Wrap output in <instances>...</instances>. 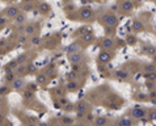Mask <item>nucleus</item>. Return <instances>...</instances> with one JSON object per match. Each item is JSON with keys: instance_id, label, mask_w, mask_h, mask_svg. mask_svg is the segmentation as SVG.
Here are the masks:
<instances>
[{"instance_id": "nucleus-29", "label": "nucleus", "mask_w": 156, "mask_h": 126, "mask_svg": "<svg viewBox=\"0 0 156 126\" xmlns=\"http://www.w3.org/2000/svg\"><path fill=\"white\" fill-rule=\"evenodd\" d=\"M28 37L29 36H26V34H20V36L17 37V42L18 43H21V45H24V43H26L28 42Z\"/></svg>"}, {"instance_id": "nucleus-47", "label": "nucleus", "mask_w": 156, "mask_h": 126, "mask_svg": "<svg viewBox=\"0 0 156 126\" xmlns=\"http://www.w3.org/2000/svg\"><path fill=\"white\" fill-rule=\"evenodd\" d=\"M25 3H31V0H24Z\"/></svg>"}, {"instance_id": "nucleus-11", "label": "nucleus", "mask_w": 156, "mask_h": 126, "mask_svg": "<svg viewBox=\"0 0 156 126\" xmlns=\"http://www.w3.org/2000/svg\"><path fill=\"white\" fill-rule=\"evenodd\" d=\"M67 54H74V53H80V45L78 42H72L71 45L66 47Z\"/></svg>"}, {"instance_id": "nucleus-4", "label": "nucleus", "mask_w": 156, "mask_h": 126, "mask_svg": "<svg viewBox=\"0 0 156 126\" xmlns=\"http://www.w3.org/2000/svg\"><path fill=\"white\" fill-rule=\"evenodd\" d=\"M111 59V54L108 50H101L100 54L97 56V62L100 63V64H106V63H109Z\"/></svg>"}, {"instance_id": "nucleus-16", "label": "nucleus", "mask_w": 156, "mask_h": 126, "mask_svg": "<svg viewBox=\"0 0 156 126\" xmlns=\"http://www.w3.org/2000/svg\"><path fill=\"white\" fill-rule=\"evenodd\" d=\"M117 126H134V122L130 117H122V118L118 119Z\"/></svg>"}, {"instance_id": "nucleus-45", "label": "nucleus", "mask_w": 156, "mask_h": 126, "mask_svg": "<svg viewBox=\"0 0 156 126\" xmlns=\"http://www.w3.org/2000/svg\"><path fill=\"white\" fill-rule=\"evenodd\" d=\"M37 126H47V124H46V122H40Z\"/></svg>"}, {"instance_id": "nucleus-6", "label": "nucleus", "mask_w": 156, "mask_h": 126, "mask_svg": "<svg viewBox=\"0 0 156 126\" xmlns=\"http://www.w3.org/2000/svg\"><path fill=\"white\" fill-rule=\"evenodd\" d=\"M130 114H131V118H134V119H143L146 117V114H147V112L142 108H134V109H131Z\"/></svg>"}, {"instance_id": "nucleus-13", "label": "nucleus", "mask_w": 156, "mask_h": 126, "mask_svg": "<svg viewBox=\"0 0 156 126\" xmlns=\"http://www.w3.org/2000/svg\"><path fill=\"white\" fill-rule=\"evenodd\" d=\"M26 15H25V12H20L17 16L15 17V23L16 25H25L26 24Z\"/></svg>"}, {"instance_id": "nucleus-44", "label": "nucleus", "mask_w": 156, "mask_h": 126, "mask_svg": "<svg viewBox=\"0 0 156 126\" xmlns=\"http://www.w3.org/2000/svg\"><path fill=\"white\" fill-rule=\"evenodd\" d=\"M4 45H5V41L4 40H0V47H3Z\"/></svg>"}, {"instance_id": "nucleus-14", "label": "nucleus", "mask_w": 156, "mask_h": 126, "mask_svg": "<svg viewBox=\"0 0 156 126\" xmlns=\"http://www.w3.org/2000/svg\"><path fill=\"white\" fill-rule=\"evenodd\" d=\"M50 11H51V7H50V4H47V3H41V4L38 5V12H40L41 15H47V13H50Z\"/></svg>"}, {"instance_id": "nucleus-51", "label": "nucleus", "mask_w": 156, "mask_h": 126, "mask_svg": "<svg viewBox=\"0 0 156 126\" xmlns=\"http://www.w3.org/2000/svg\"><path fill=\"white\" fill-rule=\"evenodd\" d=\"M4 1H7V0H4Z\"/></svg>"}, {"instance_id": "nucleus-2", "label": "nucleus", "mask_w": 156, "mask_h": 126, "mask_svg": "<svg viewBox=\"0 0 156 126\" xmlns=\"http://www.w3.org/2000/svg\"><path fill=\"white\" fill-rule=\"evenodd\" d=\"M88 108L89 105L85 101H79L75 104V110H76V117L78 118H83L85 117V114H87L88 112Z\"/></svg>"}, {"instance_id": "nucleus-7", "label": "nucleus", "mask_w": 156, "mask_h": 126, "mask_svg": "<svg viewBox=\"0 0 156 126\" xmlns=\"http://www.w3.org/2000/svg\"><path fill=\"white\" fill-rule=\"evenodd\" d=\"M114 45H116V43H114L113 38H109V37H106V38L101 40V43H100V46H101V49H103V50H109V49H113Z\"/></svg>"}, {"instance_id": "nucleus-23", "label": "nucleus", "mask_w": 156, "mask_h": 126, "mask_svg": "<svg viewBox=\"0 0 156 126\" xmlns=\"http://www.w3.org/2000/svg\"><path fill=\"white\" fill-rule=\"evenodd\" d=\"M60 122H62L63 126H72V124H74V119L71 118V116H63L62 119H60Z\"/></svg>"}, {"instance_id": "nucleus-1", "label": "nucleus", "mask_w": 156, "mask_h": 126, "mask_svg": "<svg viewBox=\"0 0 156 126\" xmlns=\"http://www.w3.org/2000/svg\"><path fill=\"white\" fill-rule=\"evenodd\" d=\"M100 23L104 24L105 26H116L117 23H118V18H117L116 15L113 13H105L100 17Z\"/></svg>"}, {"instance_id": "nucleus-21", "label": "nucleus", "mask_w": 156, "mask_h": 126, "mask_svg": "<svg viewBox=\"0 0 156 126\" xmlns=\"http://www.w3.org/2000/svg\"><path fill=\"white\" fill-rule=\"evenodd\" d=\"M81 40H83V42H85V43H89V42H92V41L94 40V34H93V32H88L87 34H84V36H81Z\"/></svg>"}, {"instance_id": "nucleus-37", "label": "nucleus", "mask_w": 156, "mask_h": 126, "mask_svg": "<svg viewBox=\"0 0 156 126\" xmlns=\"http://www.w3.org/2000/svg\"><path fill=\"white\" fill-rule=\"evenodd\" d=\"M7 66H8V67H11V68H12V70H13V71H15V70H16V68H17V67H18V63H17V61H16V59H13V61H11V62H9V63H8V64H7Z\"/></svg>"}, {"instance_id": "nucleus-30", "label": "nucleus", "mask_w": 156, "mask_h": 126, "mask_svg": "<svg viewBox=\"0 0 156 126\" xmlns=\"http://www.w3.org/2000/svg\"><path fill=\"white\" fill-rule=\"evenodd\" d=\"M30 43H31L33 46H38V45L41 43V37H40V36H33V37L30 38Z\"/></svg>"}, {"instance_id": "nucleus-19", "label": "nucleus", "mask_w": 156, "mask_h": 126, "mask_svg": "<svg viewBox=\"0 0 156 126\" xmlns=\"http://www.w3.org/2000/svg\"><path fill=\"white\" fill-rule=\"evenodd\" d=\"M131 28H133V30H134V32H142L143 29H144V25L142 24V21H139V20H134V21H133Z\"/></svg>"}, {"instance_id": "nucleus-5", "label": "nucleus", "mask_w": 156, "mask_h": 126, "mask_svg": "<svg viewBox=\"0 0 156 126\" xmlns=\"http://www.w3.org/2000/svg\"><path fill=\"white\" fill-rule=\"evenodd\" d=\"M18 13H20V9H18V7H16V5H9V7L4 9V16L8 18H15Z\"/></svg>"}, {"instance_id": "nucleus-38", "label": "nucleus", "mask_w": 156, "mask_h": 126, "mask_svg": "<svg viewBox=\"0 0 156 126\" xmlns=\"http://www.w3.org/2000/svg\"><path fill=\"white\" fill-rule=\"evenodd\" d=\"M7 23H8V17H5V16H1V15H0V26L3 28Z\"/></svg>"}, {"instance_id": "nucleus-18", "label": "nucleus", "mask_w": 156, "mask_h": 126, "mask_svg": "<svg viewBox=\"0 0 156 126\" xmlns=\"http://www.w3.org/2000/svg\"><path fill=\"white\" fill-rule=\"evenodd\" d=\"M92 15H93V11H92L91 8H83L80 9V17L81 18H89V17H92Z\"/></svg>"}, {"instance_id": "nucleus-34", "label": "nucleus", "mask_w": 156, "mask_h": 126, "mask_svg": "<svg viewBox=\"0 0 156 126\" xmlns=\"http://www.w3.org/2000/svg\"><path fill=\"white\" fill-rule=\"evenodd\" d=\"M59 105H60V108H64L66 105H68V100H67V97L66 96H63V97H59Z\"/></svg>"}, {"instance_id": "nucleus-27", "label": "nucleus", "mask_w": 156, "mask_h": 126, "mask_svg": "<svg viewBox=\"0 0 156 126\" xmlns=\"http://www.w3.org/2000/svg\"><path fill=\"white\" fill-rule=\"evenodd\" d=\"M26 68H28V74H36L37 72V67H36V64L34 63H26Z\"/></svg>"}, {"instance_id": "nucleus-41", "label": "nucleus", "mask_w": 156, "mask_h": 126, "mask_svg": "<svg viewBox=\"0 0 156 126\" xmlns=\"http://www.w3.org/2000/svg\"><path fill=\"white\" fill-rule=\"evenodd\" d=\"M149 118H151V119H156V110H152V112L149 113Z\"/></svg>"}, {"instance_id": "nucleus-28", "label": "nucleus", "mask_w": 156, "mask_h": 126, "mask_svg": "<svg viewBox=\"0 0 156 126\" xmlns=\"http://www.w3.org/2000/svg\"><path fill=\"white\" fill-rule=\"evenodd\" d=\"M22 97H24L25 100H31V99H34V92L30 89H26L24 92V94H22Z\"/></svg>"}, {"instance_id": "nucleus-49", "label": "nucleus", "mask_w": 156, "mask_h": 126, "mask_svg": "<svg viewBox=\"0 0 156 126\" xmlns=\"http://www.w3.org/2000/svg\"><path fill=\"white\" fill-rule=\"evenodd\" d=\"M28 126H36V125H33V124H30V125H28Z\"/></svg>"}, {"instance_id": "nucleus-39", "label": "nucleus", "mask_w": 156, "mask_h": 126, "mask_svg": "<svg viewBox=\"0 0 156 126\" xmlns=\"http://www.w3.org/2000/svg\"><path fill=\"white\" fill-rule=\"evenodd\" d=\"M105 30H106V34L110 36V34H114V28L113 26H105Z\"/></svg>"}, {"instance_id": "nucleus-35", "label": "nucleus", "mask_w": 156, "mask_h": 126, "mask_svg": "<svg viewBox=\"0 0 156 126\" xmlns=\"http://www.w3.org/2000/svg\"><path fill=\"white\" fill-rule=\"evenodd\" d=\"M76 78H78V72H75V71H70L68 74H67V79H68V81L76 80Z\"/></svg>"}, {"instance_id": "nucleus-48", "label": "nucleus", "mask_w": 156, "mask_h": 126, "mask_svg": "<svg viewBox=\"0 0 156 126\" xmlns=\"http://www.w3.org/2000/svg\"><path fill=\"white\" fill-rule=\"evenodd\" d=\"M63 1H64V3H70V1H71V0H63Z\"/></svg>"}, {"instance_id": "nucleus-22", "label": "nucleus", "mask_w": 156, "mask_h": 126, "mask_svg": "<svg viewBox=\"0 0 156 126\" xmlns=\"http://www.w3.org/2000/svg\"><path fill=\"white\" fill-rule=\"evenodd\" d=\"M16 61H17L18 64H26L28 63V54L26 53H21L20 55H17Z\"/></svg>"}, {"instance_id": "nucleus-40", "label": "nucleus", "mask_w": 156, "mask_h": 126, "mask_svg": "<svg viewBox=\"0 0 156 126\" xmlns=\"http://www.w3.org/2000/svg\"><path fill=\"white\" fill-rule=\"evenodd\" d=\"M94 116L93 114H87V122H92V121H94Z\"/></svg>"}, {"instance_id": "nucleus-20", "label": "nucleus", "mask_w": 156, "mask_h": 126, "mask_svg": "<svg viewBox=\"0 0 156 126\" xmlns=\"http://www.w3.org/2000/svg\"><path fill=\"white\" fill-rule=\"evenodd\" d=\"M116 78L117 79H119V80H126L127 78H129V72L125 71V70H118V71H116Z\"/></svg>"}, {"instance_id": "nucleus-8", "label": "nucleus", "mask_w": 156, "mask_h": 126, "mask_svg": "<svg viewBox=\"0 0 156 126\" xmlns=\"http://www.w3.org/2000/svg\"><path fill=\"white\" fill-rule=\"evenodd\" d=\"M119 7L123 12H131L134 9V3L131 1V0H122L121 4H119Z\"/></svg>"}, {"instance_id": "nucleus-24", "label": "nucleus", "mask_w": 156, "mask_h": 126, "mask_svg": "<svg viewBox=\"0 0 156 126\" xmlns=\"http://www.w3.org/2000/svg\"><path fill=\"white\" fill-rule=\"evenodd\" d=\"M17 78V75H16V72H11V74H5V76H4V81L5 83H13L15 81V79Z\"/></svg>"}, {"instance_id": "nucleus-3", "label": "nucleus", "mask_w": 156, "mask_h": 126, "mask_svg": "<svg viewBox=\"0 0 156 126\" xmlns=\"http://www.w3.org/2000/svg\"><path fill=\"white\" fill-rule=\"evenodd\" d=\"M67 59L71 64H81V62L84 61V55L81 53H74V54H68Z\"/></svg>"}, {"instance_id": "nucleus-43", "label": "nucleus", "mask_w": 156, "mask_h": 126, "mask_svg": "<svg viewBox=\"0 0 156 126\" xmlns=\"http://www.w3.org/2000/svg\"><path fill=\"white\" fill-rule=\"evenodd\" d=\"M74 8H75V7H74V5H72V4H71V5L68 4V5H66V8H64V9H66L67 12H68V11H72V9H74Z\"/></svg>"}, {"instance_id": "nucleus-15", "label": "nucleus", "mask_w": 156, "mask_h": 126, "mask_svg": "<svg viewBox=\"0 0 156 126\" xmlns=\"http://www.w3.org/2000/svg\"><path fill=\"white\" fill-rule=\"evenodd\" d=\"M94 126H106L108 125V118L105 116H97L93 121Z\"/></svg>"}, {"instance_id": "nucleus-26", "label": "nucleus", "mask_w": 156, "mask_h": 126, "mask_svg": "<svg viewBox=\"0 0 156 126\" xmlns=\"http://www.w3.org/2000/svg\"><path fill=\"white\" fill-rule=\"evenodd\" d=\"M143 51H144L146 54H148V55H154V54H156V49H155V47H152V46H149V45L143 46Z\"/></svg>"}, {"instance_id": "nucleus-32", "label": "nucleus", "mask_w": 156, "mask_h": 126, "mask_svg": "<svg viewBox=\"0 0 156 126\" xmlns=\"http://www.w3.org/2000/svg\"><path fill=\"white\" fill-rule=\"evenodd\" d=\"M125 42L127 43V45H130V46L135 45V43H136V37H135V36H129V37L126 38Z\"/></svg>"}, {"instance_id": "nucleus-46", "label": "nucleus", "mask_w": 156, "mask_h": 126, "mask_svg": "<svg viewBox=\"0 0 156 126\" xmlns=\"http://www.w3.org/2000/svg\"><path fill=\"white\" fill-rule=\"evenodd\" d=\"M3 119H4V116H3L1 113H0V124H1V122H3Z\"/></svg>"}, {"instance_id": "nucleus-36", "label": "nucleus", "mask_w": 156, "mask_h": 126, "mask_svg": "<svg viewBox=\"0 0 156 126\" xmlns=\"http://www.w3.org/2000/svg\"><path fill=\"white\" fill-rule=\"evenodd\" d=\"M54 93H55L58 97H63V96H64V91H63V88H60V87L55 88V89H54Z\"/></svg>"}, {"instance_id": "nucleus-9", "label": "nucleus", "mask_w": 156, "mask_h": 126, "mask_svg": "<svg viewBox=\"0 0 156 126\" xmlns=\"http://www.w3.org/2000/svg\"><path fill=\"white\" fill-rule=\"evenodd\" d=\"M11 86H12V89H15V91H21L22 88L25 87V81H24V79H22V78H18V76H17V78L15 79L13 83L11 84Z\"/></svg>"}, {"instance_id": "nucleus-10", "label": "nucleus", "mask_w": 156, "mask_h": 126, "mask_svg": "<svg viewBox=\"0 0 156 126\" xmlns=\"http://www.w3.org/2000/svg\"><path fill=\"white\" fill-rule=\"evenodd\" d=\"M47 80H49V76H47L45 72H41V74L36 75V83L38 86H46Z\"/></svg>"}, {"instance_id": "nucleus-17", "label": "nucleus", "mask_w": 156, "mask_h": 126, "mask_svg": "<svg viewBox=\"0 0 156 126\" xmlns=\"http://www.w3.org/2000/svg\"><path fill=\"white\" fill-rule=\"evenodd\" d=\"M16 75H17L18 78H22L24 75L28 74V68H26V64H18V67L15 70Z\"/></svg>"}, {"instance_id": "nucleus-33", "label": "nucleus", "mask_w": 156, "mask_h": 126, "mask_svg": "<svg viewBox=\"0 0 156 126\" xmlns=\"http://www.w3.org/2000/svg\"><path fill=\"white\" fill-rule=\"evenodd\" d=\"M9 93V88L8 86H5V84H3V86H0V96H5V94Z\"/></svg>"}, {"instance_id": "nucleus-42", "label": "nucleus", "mask_w": 156, "mask_h": 126, "mask_svg": "<svg viewBox=\"0 0 156 126\" xmlns=\"http://www.w3.org/2000/svg\"><path fill=\"white\" fill-rule=\"evenodd\" d=\"M37 86H38L37 83H30V86H29L30 91H33V92H34V89H36V88H37Z\"/></svg>"}, {"instance_id": "nucleus-25", "label": "nucleus", "mask_w": 156, "mask_h": 126, "mask_svg": "<svg viewBox=\"0 0 156 126\" xmlns=\"http://www.w3.org/2000/svg\"><path fill=\"white\" fill-rule=\"evenodd\" d=\"M78 83H76V80H72V81H68L67 83V89L70 91V92H75L76 89H78Z\"/></svg>"}, {"instance_id": "nucleus-12", "label": "nucleus", "mask_w": 156, "mask_h": 126, "mask_svg": "<svg viewBox=\"0 0 156 126\" xmlns=\"http://www.w3.org/2000/svg\"><path fill=\"white\" fill-rule=\"evenodd\" d=\"M36 32H37V28H36V25L34 24H26L25 25V30H24V33L26 34V36H30V37H33L34 34H36Z\"/></svg>"}, {"instance_id": "nucleus-31", "label": "nucleus", "mask_w": 156, "mask_h": 126, "mask_svg": "<svg viewBox=\"0 0 156 126\" xmlns=\"http://www.w3.org/2000/svg\"><path fill=\"white\" fill-rule=\"evenodd\" d=\"M34 9V5L31 4V3H25L24 5H22V11L24 12H31Z\"/></svg>"}, {"instance_id": "nucleus-50", "label": "nucleus", "mask_w": 156, "mask_h": 126, "mask_svg": "<svg viewBox=\"0 0 156 126\" xmlns=\"http://www.w3.org/2000/svg\"><path fill=\"white\" fill-rule=\"evenodd\" d=\"M0 32H1V26H0Z\"/></svg>"}]
</instances>
